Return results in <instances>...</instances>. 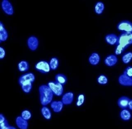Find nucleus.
Returning <instances> with one entry per match:
<instances>
[{
  "label": "nucleus",
  "mask_w": 132,
  "mask_h": 129,
  "mask_svg": "<svg viewBox=\"0 0 132 129\" xmlns=\"http://www.w3.org/2000/svg\"><path fill=\"white\" fill-rule=\"evenodd\" d=\"M132 44V33H122L118 36L114 53L116 55L122 54L126 48Z\"/></svg>",
  "instance_id": "obj_1"
},
{
  "label": "nucleus",
  "mask_w": 132,
  "mask_h": 129,
  "mask_svg": "<svg viewBox=\"0 0 132 129\" xmlns=\"http://www.w3.org/2000/svg\"><path fill=\"white\" fill-rule=\"evenodd\" d=\"M39 91L40 103L43 106H46L52 102L54 94L48 85H41Z\"/></svg>",
  "instance_id": "obj_2"
},
{
  "label": "nucleus",
  "mask_w": 132,
  "mask_h": 129,
  "mask_svg": "<svg viewBox=\"0 0 132 129\" xmlns=\"http://www.w3.org/2000/svg\"><path fill=\"white\" fill-rule=\"evenodd\" d=\"M52 90L53 94L57 96H61L64 91L63 85L60 84L56 81H50L47 84Z\"/></svg>",
  "instance_id": "obj_3"
},
{
  "label": "nucleus",
  "mask_w": 132,
  "mask_h": 129,
  "mask_svg": "<svg viewBox=\"0 0 132 129\" xmlns=\"http://www.w3.org/2000/svg\"><path fill=\"white\" fill-rule=\"evenodd\" d=\"M117 28L122 33H132V23L129 21H121L117 25Z\"/></svg>",
  "instance_id": "obj_4"
},
{
  "label": "nucleus",
  "mask_w": 132,
  "mask_h": 129,
  "mask_svg": "<svg viewBox=\"0 0 132 129\" xmlns=\"http://www.w3.org/2000/svg\"><path fill=\"white\" fill-rule=\"evenodd\" d=\"M35 69L37 71L43 74H47L51 70L49 63L45 61L38 62L35 65Z\"/></svg>",
  "instance_id": "obj_5"
},
{
  "label": "nucleus",
  "mask_w": 132,
  "mask_h": 129,
  "mask_svg": "<svg viewBox=\"0 0 132 129\" xmlns=\"http://www.w3.org/2000/svg\"><path fill=\"white\" fill-rule=\"evenodd\" d=\"M2 10L6 14L12 16L13 14L14 8L12 4L7 0H3L1 3Z\"/></svg>",
  "instance_id": "obj_6"
},
{
  "label": "nucleus",
  "mask_w": 132,
  "mask_h": 129,
  "mask_svg": "<svg viewBox=\"0 0 132 129\" xmlns=\"http://www.w3.org/2000/svg\"><path fill=\"white\" fill-rule=\"evenodd\" d=\"M27 45L31 50L32 51H36L38 47V39L35 36H31L28 39Z\"/></svg>",
  "instance_id": "obj_7"
},
{
  "label": "nucleus",
  "mask_w": 132,
  "mask_h": 129,
  "mask_svg": "<svg viewBox=\"0 0 132 129\" xmlns=\"http://www.w3.org/2000/svg\"><path fill=\"white\" fill-rule=\"evenodd\" d=\"M118 82L119 84L122 86L126 87L132 86V78L123 74L121 75L119 77Z\"/></svg>",
  "instance_id": "obj_8"
},
{
  "label": "nucleus",
  "mask_w": 132,
  "mask_h": 129,
  "mask_svg": "<svg viewBox=\"0 0 132 129\" xmlns=\"http://www.w3.org/2000/svg\"><path fill=\"white\" fill-rule=\"evenodd\" d=\"M74 98V94L73 92H67L66 93L63 94L62 96L61 101L63 103V104L65 105H68L71 104L73 102Z\"/></svg>",
  "instance_id": "obj_9"
},
{
  "label": "nucleus",
  "mask_w": 132,
  "mask_h": 129,
  "mask_svg": "<svg viewBox=\"0 0 132 129\" xmlns=\"http://www.w3.org/2000/svg\"><path fill=\"white\" fill-rule=\"evenodd\" d=\"M118 61V58L116 55L110 54L105 58L104 62L107 66L112 67L115 66Z\"/></svg>",
  "instance_id": "obj_10"
},
{
  "label": "nucleus",
  "mask_w": 132,
  "mask_h": 129,
  "mask_svg": "<svg viewBox=\"0 0 132 129\" xmlns=\"http://www.w3.org/2000/svg\"><path fill=\"white\" fill-rule=\"evenodd\" d=\"M35 80V76L33 73H29L22 75L19 79V85L25 81H31L34 83Z\"/></svg>",
  "instance_id": "obj_11"
},
{
  "label": "nucleus",
  "mask_w": 132,
  "mask_h": 129,
  "mask_svg": "<svg viewBox=\"0 0 132 129\" xmlns=\"http://www.w3.org/2000/svg\"><path fill=\"white\" fill-rule=\"evenodd\" d=\"M63 104L62 101H55L52 102L51 104V107L55 113H59L63 109Z\"/></svg>",
  "instance_id": "obj_12"
},
{
  "label": "nucleus",
  "mask_w": 132,
  "mask_h": 129,
  "mask_svg": "<svg viewBox=\"0 0 132 129\" xmlns=\"http://www.w3.org/2000/svg\"><path fill=\"white\" fill-rule=\"evenodd\" d=\"M130 101V99L127 96H121L119 98L117 102L118 106L122 109H126L128 108Z\"/></svg>",
  "instance_id": "obj_13"
},
{
  "label": "nucleus",
  "mask_w": 132,
  "mask_h": 129,
  "mask_svg": "<svg viewBox=\"0 0 132 129\" xmlns=\"http://www.w3.org/2000/svg\"><path fill=\"white\" fill-rule=\"evenodd\" d=\"M118 36L114 34H108L105 37V40L108 44L110 45H114L118 42Z\"/></svg>",
  "instance_id": "obj_14"
},
{
  "label": "nucleus",
  "mask_w": 132,
  "mask_h": 129,
  "mask_svg": "<svg viewBox=\"0 0 132 129\" xmlns=\"http://www.w3.org/2000/svg\"><path fill=\"white\" fill-rule=\"evenodd\" d=\"M8 37V33L3 24L0 22V42H4L7 40Z\"/></svg>",
  "instance_id": "obj_15"
},
{
  "label": "nucleus",
  "mask_w": 132,
  "mask_h": 129,
  "mask_svg": "<svg viewBox=\"0 0 132 129\" xmlns=\"http://www.w3.org/2000/svg\"><path fill=\"white\" fill-rule=\"evenodd\" d=\"M101 61V57L98 53H93L88 58L89 63L93 66H96Z\"/></svg>",
  "instance_id": "obj_16"
},
{
  "label": "nucleus",
  "mask_w": 132,
  "mask_h": 129,
  "mask_svg": "<svg viewBox=\"0 0 132 129\" xmlns=\"http://www.w3.org/2000/svg\"><path fill=\"white\" fill-rule=\"evenodd\" d=\"M16 124L20 129H27L28 127L27 121L23 119L21 116H19L16 118Z\"/></svg>",
  "instance_id": "obj_17"
},
{
  "label": "nucleus",
  "mask_w": 132,
  "mask_h": 129,
  "mask_svg": "<svg viewBox=\"0 0 132 129\" xmlns=\"http://www.w3.org/2000/svg\"><path fill=\"white\" fill-rule=\"evenodd\" d=\"M33 82L31 81H25L21 84V89L23 92L26 94L29 93L33 87Z\"/></svg>",
  "instance_id": "obj_18"
},
{
  "label": "nucleus",
  "mask_w": 132,
  "mask_h": 129,
  "mask_svg": "<svg viewBox=\"0 0 132 129\" xmlns=\"http://www.w3.org/2000/svg\"><path fill=\"white\" fill-rule=\"evenodd\" d=\"M105 4L102 1H99L96 3L94 6V11L97 15L102 14L105 9Z\"/></svg>",
  "instance_id": "obj_19"
},
{
  "label": "nucleus",
  "mask_w": 132,
  "mask_h": 129,
  "mask_svg": "<svg viewBox=\"0 0 132 129\" xmlns=\"http://www.w3.org/2000/svg\"><path fill=\"white\" fill-rule=\"evenodd\" d=\"M120 116L121 119L124 121H128L131 119L132 117L130 112L127 109H122V111L120 112Z\"/></svg>",
  "instance_id": "obj_20"
},
{
  "label": "nucleus",
  "mask_w": 132,
  "mask_h": 129,
  "mask_svg": "<svg viewBox=\"0 0 132 129\" xmlns=\"http://www.w3.org/2000/svg\"><path fill=\"white\" fill-rule=\"evenodd\" d=\"M55 81L60 84L64 85L67 82V77L63 74H58L56 75L55 77Z\"/></svg>",
  "instance_id": "obj_21"
},
{
  "label": "nucleus",
  "mask_w": 132,
  "mask_h": 129,
  "mask_svg": "<svg viewBox=\"0 0 132 129\" xmlns=\"http://www.w3.org/2000/svg\"><path fill=\"white\" fill-rule=\"evenodd\" d=\"M29 68V63L25 61H22L20 62L18 64L19 70L21 72H26L28 70Z\"/></svg>",
  "instance_id": "obj_22"
},
{
  "label": "nucleus",
  "mask_w": 132,
  "mask_h": 129,
  "mask_svg": "<svg viewBox=\"0 0 132 129\" xmlns=\"http://www.w3.org/2000/svg\"><path fill=\"white\" fill-rule=\"evenodd\" d=\"M41 113L45 118L47 120H50L52 117V113L48 108L44 106L41 110Z\"/></svg>",
  "instance_id": "obj_23"
},
{
  "label": "nucleus",
  "mask_w": 132,
  "mask_h": 129,
  "mask_svg": "<svg viewBox=\"0 0 132 129\" xmlns=\"http://www.w3.org/2000/svg\"><path fill=\"white\" fill-rule=\"evenodd\" d=\"M49 64L51 70H55L58 68L59 66V61L57 58H52L50 60Z\"/></svg>",
  "instance_id": "obj_24"
},
{
  "label": "nucleus",
  "mask_w": 132,
  "mask_h": 129,
  "mask_svg": "<svg viewBox=\"0 0 132 129\" xmlns=\"http://www.w3.org/2000/svg\"><path fill=\"white\" fill-rule=\"evenodd\" d=\"M132 60V52L129 51L126 53L122 55V61L123 63L127 64L130 63Z\"/></svg>",
  "instance_id": "obj_25"
},
{
  "label": "nucleus",
  "mask_w": 132,
  "mask_h": 129,
  "mask_svg": "<svg viewBox=\"0 0 132 129\" xmlns=\"http://www.w3.org/2000/svg\"><path fill=\"white\" fill-rule=\"evenodd\" d=\"M10 126L7 120L2 114L0 115V129H5Z\"/></svg>",
  "instance_id": "obj_26"
},
{
  "label": "nucleus",
  "mask_w": 132,
  "mask_h": 129,
  "mask_svg": "<svg viewBox=\"0 0 132 129\" xmlns=\"http://www.w3.org/2000/svg\"><path fill=\"white\" fill-rule=\"evenodd\" d=\"M97 80L99 84L101 85H105L108 82V77L104 75H100L98 77Z\"/></svg>",
  "instance_id": "obj_27"
},
{
  "label": "nucleus",
  "mask_w": 132,
  "mask_h": 129,
  "mask_svg": "<svg viewBox=\"0 0 132 129\" xmlns=\"http://www.w3.org/2000/svg\"><path fill=\"white\" fill-rule=\"evenodd\" d=\"M85 100V97L84 94H79L77 96V99L76 102V105L77 107H80L82 106L84 104Z\"/></svg>",
  "instance_id": "obj_28"
},
{
  "label": "nucleus",
  "mask_w": 132,
  "mask_h": 129,
  "mask_svg": "<svg viewBox=\"0 0 132 129\" xmlns=\"http://www.w3.org/2000/svg\"><path fill=\"white\" fill-rule=\"evenodd\" d=\"M31 112L28 110H24L21 113V117L27 121L31 119Z\"/></svg>",
  "instance_id": "obj_29"
},
{
  "label": "nucleus",
  "mask_w": 132,
  "mask_h": 129,
  "mask_svg": "<svg viewBox=\"0 0 132 129\" xmlns=\"http://www.w3.org/2000/svg\"><path fill=\"white\" fill-rule=\"evenodd\" d=\"M123 74L132 78V66H129L125 69Z\"/></svg>",
  "instance_id": "obj_30"
},
{
  "label": "nucleus",
  "mask_w": 132,
  "mask_h": 129,
  "mask_svg": "<svg viewBox=\"0 0 132 129\" xmlns=\"http://www.w3.org/2000/svg\"><path fill=\"white\" fill-rule=\"evenodd\" d=\"M5 51L3 47H0V59H3L5 56Z\"/></svg>",
  "instance_id": "obj_31"
},
{
  "label": "nucleus",
  "mask_w": 132,
  "mask_h": 129,
  "mask_svg": "<svg viewBox=\"0 0 132 129\" xmlns=\"http://www.w3.org/2000/svg\"><path fill=\"white\" fill-rule=\"evenodd\" d=\"M128 108L132 111V99H130L128 104Z\"/></svg>",
  "instance_id": "obj_32"
},
{
  "label": "nucleus",
  "mask_w": 132,
  "mask_h": 129,
  "mask_svg": "<svg viewBox=\"0 0 132 129\" xmlns=\"http://www.w3.org/2000/svg\"><path fill=\"white\" fill-rule=\"evenodd\" d=\"M5 129H16L15 127H12V126H9L8 127H7Z\"/></svg>",
  "instance_id": "obj_33"
}]
</instances>
